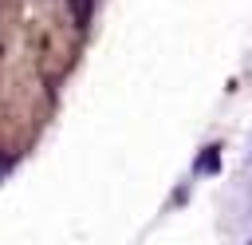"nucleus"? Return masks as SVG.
<instances>
[{
	"mask_svg": "<svg viewBox=\"0 0 252 245\" xmlns=\"http://www.w3.org/2000/svg\"><path fill=\"white\" fill-rule=\"evenodd\" d=\"M213 166H217V150H209V154H205V158H201V170H205V174H209V170H213Z\"/></svg>",
	"mask_w": 252,
	"mask_h": 245,
	"instance_id": "obj_1",
	"label": "nucleus"
}]
</instances>
